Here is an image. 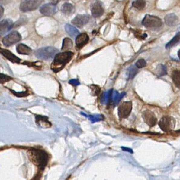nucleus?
Instances as JSON below:
<instances>
[{"label":"nucleus","mask_w":180,"mask_h":180,"mask_svg":"<svg viewBox=\"0 0 180 180\" xmlns=\"http://www.w3.org/2000/svg\"><path fill=\"white\" fill-rule=\"evenodd\" d=\"M137 73V70L134 66H131L129 69V78L133 79Z\"/></svg>","instance_id":"obj_29"},{"label":"nucleus","mask_w":180,"mask_h":180,"mask_svg":"<svg viewBox=\"0 0 180 180\" xmlns=\"http://www.w3.org/2000/svg\"><path fill=\"white\" fill-rule=\"evenodd\" d=\"M82 115H85L86 117L88 118L90 120L92 123H95L96 122H99L100 120H103L104 119V116L102 115L98 114V115H87L85 113H81Z\"/></svg>","instance_id":"obj_26"},{"label":"nucleus","mask_w":180,"mask_h":180,"mask_svg":"<svg viewBox=\"0 0 180 180\" xmlns=\"http://www.w3.org/2000/svg\"><path fill=\"white\" fill-rule=\"evenodd\" d=\"M59 0H50V2L52 4H54V5H56L58 4V2H59Z\"/></svg>","instance_id":"obj_36"},{"label":"nucleus","mask_w":180,"mask_h":180,"mask_svg":"<svg viewBox=\"0 0 180 180\" xmlns=\"http://www.w3.org/2000/svg\"><path fill=\"white\" fill-rule=\"evenodd\" d=\"M178 57H179V58H180V50L178 51Z\"/></svg>","instance_id":"obj_38"},{"label":"nucleus","mask_w":180,"mask_h":180,"mask_svg":"<svg viewBox=\"0 0 180 180\" xmlns=\"http://www.w3.org/2000/svg\"><path fill=\"white\" fill-rule=\"evenodd\" d=\"M146 65H147V63L144 59H140L136 63V66L139 69L143 68Z\"/></svg>","instance_id":"obj_30"},{"label":"nucleus","mask_w":180,"mask_h":180,"mask_svg":"<svg viewBox=\"0 0 180 180\" xmlns=\"http://www.w3.org/2000/svg\"><path fill=\"white\" fill-rule=\"evenodd\" d=\"M0 79H1L0 80H1V84H4L5 82H7V81H9L10 80H12V78L11 77L8 76H7L5 74H0Z\"/></svg>","instance_id":"obj_32"},{"label":"nucleus","mask_w":180,"mask_h":180,"mask_svg":"<svg viewBox=\"0 0 180 180\" xmlns=\"http://www.w3.org/2000/svg\"><path fill=\"white\" fill-rule=\"evenodd\" d=\"M175 119L169 116H164L161 118L159 122V126L161 129L164 132H169L175 127Z\"/></svg>","instance_id":"obj_6"},{"label":"nucleus","mask_w":180,"mask_h":180,"mask_svg":"<svg viewBox=\"0 0 180 180\" xmlns=\"http://www.w3.org/2000/svg\"><path fill=\"white\" fill-rule=\"evenodd\" d=\"M125 95H126V92H124L120 94L119 93L118 91L113 90L111 93V102L113 103L115 105L118 104Z\"/></svg>","instance_id":"obj_19"},{"label":"nucleus","mask_w":180,"mask_h":180,"mask_svg":"<svg viewBox=\"0 0 180 180\" xmlns=\"http://www.w3.org/2000/svg\"><path fill=\"white\" fill-rule=\"evenodd\" d=\"M146 4V2L145 0H135L132 3L133 7L139 10H143L145 7Z\"/></svg>","instance_id":"obj_28"},{"label":"nucleus","mask_w":180,"mask_h":180,"mask_svg":"<svg viewBox=\"0 0 180 180\" xmlns=\"http://www.w3.org/2000/svg\"><path fill=\"white\" fill-rule=\"evenodd\" d=\"M89 40V36L86 33H83L77 36L76 38V46L78 49L83 47Z\"/></svg>","instance_id":"obj_13"},{"label":"nucleus","mask_w":180,"mask_h":180,"mask_svg":"<svg viewBox=\"0 0 180 180\" xmlns=\"http://www.w3.org/2000/svg\"><path fill=\"white\" fill-rule=\"evenodd\" d=\"M62 11L65 15L67 16H70L75 13V9L73 5H72L71 4L68 2H65L62 6Z\"/></svg>","instance_id":"obj_18"},{"label":"nucleus","mask_w":180,"mask_h":180,"mask_svg":"<svg viewBox=\"0 0 180 180\" xmlns=\"http://www.w3.org/2000/svg\"><path fill=\"white\" fill-rule=\"evenodd\" d=\"M91 13L92 15L95 17H99L104 13V7L102 2L99 0H94L91 4Z\"/></svg>","instance_id":"obj_8"},{"label":"nucleus","mask_w":180,"mask_h":180,"mask_svg":"<svg viewBox=\"0 0 180 180\" xmlns=\"http://www.w3.org/2000/svg\"><path fill=\"white\" fill-rule=\"evenodd\" d=\"M28 156L31 161L40 170H43L49 161V155L42 149H32L28 151Z\"/></svg>","instance_id":"obj_1"},{"label":"nucleus","mask_w":180,"mask_h":180,"mask_svg":"<svg viewBox=\"0 0 180 180\" xmlns=\"http://www.w3.org/2000/svg\"><path fill=\"white\" fill-rule=\"evenodd\" d=\"M73 56L72 51H66L56 54L51 64V69L55 73H58L63 69L65 65L70 61Z\"/></svg>","instance_id":"obj_2"},{"label":"nucleus","mask_w":180,"mask_h":180,"mask_svg":"<svg viewBox=\"0 0 180 180\" xmlns=\"http://www.w3.org/2000/svg\"><path fill=\"white\" fill-rule=\"evenodd\" d=\"M65 1H68V0H65Z\"/></svg>","instance_id":"obj_39"},{"label":"nucleus","mask_w":180,"mask_h":180,"mask_svg":"<svg viewBox=\"0 0 180 180\" xmlns=\"http://www.w3.org/2000/svg\"><path fill=\"white\" fill-rule=\"evenodd\" d=\"M10 91H12V92H13L14 94H15L16 96L18 97H25L27 95H28V92L26 91L25 92H17L14 90H10Z\"/></svg>","instance_id":"obj_33"},{"label":"nucleus","mask_w":180,"mask_h":180,"mask_svg":"<svg viewBox=\"0 0 180 180\" xmlns=\"http://www.w3.org/2000/svg\"><path fill=\"white\" fill-rule=\"evenodd\" d=\"M164 20H165V22H166V25H168L169 26H171V27L177 25V24L178 22V17L173 14H170L167 15L165 17Z\"/></svg>","instance_id":"obj_16"},{"label":"nucleus","mask_w":180,"mask_h":180,"mask_svg":"<svg viewBox=\"0 0 180 180\" xmlns=\"http://www.w3.org/2000/svg\"><path fill=\"white\" fill-rule=\"evenodd\" d=\"M73 47V42L72 40L68 38H66L63 40V44L62 47V50L63 51H68L72 49Z\"/></svg>","instance_id":"obj_25"},{"label":"nucleus","mask_w":180,"mask_h":180,"mask_svg":"<svg viewBox=\"0 0 180 180\" xmlns=\"http://www.w3.org/2000/svg\"><path fill=\"white\" fill-rule=\"evenodd\" d=\"M0 51L1 54L11 62L14 63H19L20 62V59L16 56L15 54H14L12 53H11L10 51L4 49H1Z\"/></svg>","instance_id":"obj_15"},{"label":"nucleus","mask_w":180,"mask_h":180,"mask_svg":"<svg viewBox=\"0 0 180 180\" xmlns=\"http://www.w3.org/2000/svg\"><path fill=\"white\" fill-rule=\"evenodd\" d=\"M13 27L12 21L10 20H4L1 21L0 29L1 35H4L7 32H9Z\"/></svg>","instance_id":"obj_14"},{"label":"nucleus","mask_w":180,"mask_h":180,"mask_svg":"<svg viewBox=\"0 0 180 180\" xmlns=\"http://www.w3.org/2000/svg\"><path fill=\"white\" fill-rule=\"evenodd\" d=\"M113 90L104 92L100 97V102L103 104H108L111 102V97Z\"/></svg>","instance_id":"obj_20"},{"label":"nucleus","mask_w":180,"mask_h":180,"mask_svg":"<svg viewBox=\"0 0 180 180\" xmlns=\"http://www.w3.org/2000/svg\"><path fill=\"white\" fill-rule=\"evenodd\" d=\"M167 73L166 67L162 64H159L156 69V74L159 77L166 75Z\"/></svg>","instance_id":"obj_27"},{"label":"nucleus","mask_w":180,"mask_h":180,"mask_svg":"<svg viewBox=\"0 0 180 180\" xmlns=\"http://www.w3.org/2000/svg\"><path fill=\"white\" fill-rule=\"evenodd\" d=\"M172 79L175 85L180 89V71L175 70L172 73Z\"/></svg>","instance_id":"obj_24"},{"label":"nucleus","mask_w":180,"mask_h":180,"mask_svg":"<svg viewBox=\"0 0 180 180\" xmlns=\"http://www.w3.org/2000/svg\"><path fill=\"white\" fill-rule=\"evenodd\" d=\"M143 118L144 122L150 126H153L157 122V118L151 111L146 110L143 113Z\"/></svg>","instance_id":"obj_12"},{"label":"nucleus","mask_w":180,"mask_h":180,"mask_svg":"<svg viewBox=\"0 0 180 180\" xmlns=\"http://www.w3.org/2000/svg\"><path fill=\"white\" fill-rule=\"evenodd\" d=\"M65 28L66 32L72 38L77 37V36L79 35V30H78L77 28H76L75 26L71 25L66 24L65 26Z\"/></svg>","instance_id":"obj_23"},{"label":"nucleus","mask_w":180,"mask_h":180,"mask_svg":"<svg viewBox=\"0 0 180 180\" xmlns=\"http://www.w3.org/2000/svg\"><path fill=\"white\" fill-rule=\"evenodd\" d=\"M21 39V36L20 34L17 31H13L2 39V43L5 46L8 47L18 42Z\"/></svg>","instance_id":"obj_7"},{"label":"nucleus","mask_w":180,"mask_h":180,"mask_svg":"<svg viewBox=\"0 0 180 180\" xmlns=\"http://www.w3.org/2000/svg\"><path fill=\"white\" fill-rule=\"evenodd\" d=\"M179 43H180V32L177 33L175 36L166 45V48L167 49H169L176 46Z\"/></svg>","instance_id":"obj_22"},{"label":"nucleus","mask_w":180,"mask_h":180,"mask_svg":"<svg viewBox=\"0 0 180 180\" xmlns=\"http://www.w3.org/2000/svg\"><path fill=\"white\" fill-rule=\"evenodd\" d=\"M57 11V7L55 6V5L52 3L45 4L43 5L40 8V13L45 16H52L56 14Z\"/></svg>","instance_id":"obj_10"},{"label":"nucleus","mask_w":180,"mask_h":180,"mask_svg":"<svg viewBox=\"0 0 180 180\" xmlns=\"http://www.w3.org/2000/svg\"><path fill=\"white\" fill-rule=\"evenodd\" d=\"M35 118H36V122L39 126H40L41 127H43V126H44V128L50 127L51 124L48 121V118L47 116L37 115Z\"/></svg>","instance_id":"obj_17"},{"label":"nucleus","mask_w":180,"mask_h":180,"mask_svg":"<svg viewBox=\"0 0 180 180\" xmlns=\"http://www.w3.org/2000/svg\"><path fill=\"white\" fill-rule=\"evenodd\" d=\"M132 110L131 102H124L121 104L118 108V115L120 118H127Z\"/></svg>","instance_id":"obj_9"},{"label":"nucleus","mask_w":180,"mask_h":180,"mask_svg":"<svg viewBox=\"0 0 180 180\" xmlns=\"http://www.w3.org/2000/svg\"><path fill=\"white\" fill-rule=\"evenodd\" d=\"M89 20L90 18L87 15H78L72 20V23L79 28H82L89 22Z\"/></svg>","instance_id":"obj_11"},{"label":"nucleus","mask_w":180,"mask_h":180,"mask_svg":"<svg viewBox=\"0 0 180 180\" xmlns=\"http://www.w3.org/2000/svg\"><path fill=\"white\" fill-rule=\"evenodd\" d=\"M142 24L151 30H157L162 26V21L160 18L150 15H146L142 20Z\"/></svg>","instance_id":"obj_3"},{"label":"nucleus","mask_w":180,"mask_h":180,"mask_svg":"<svg viewBox=\"0 0 180 180\" xmlns=\"http://www.w3.org/2000/svg\"><path fill=\"white\" fill-rule=\"evenodd\" d=\"M59 51L56 48L53 47L42 48L35 51V56L42 60H49L56 56Z\"/></svg>","instance_id":"obj_4"},{"label":"nucleus","mask_w":180,"mask_h":180,"mask_svg":"<svg viewBox=\"0 0 180 180\" xmlns=\"http://www.w3.org/2000/svg\"><path fill=\"white\" fill-rule=\"evenodd\" d=\"M121 149L124 151H128L130 153H133V151L132 150V149H131L130 148H127V147H121Z\"/></svg>","instance_id":"obj_35"},{"label":"nucleus","mask_w":180,"mask_h":180,"mask_svg":"<svg viewBox=\"0 0 180 180\" xmlns=\"http://www.w3.org/2000/svg\"><path fill=\"white\" fill-rule=\"evenodd\" d=\"M43 0H25L22 2L20 4V10L22 12H27L37 10Z\"/></svg>","instance_id":"obj_5"},{"label":"nucleus","mask_w":180,"mask_h":180,"mask_svg":"<svg viewBox=\"0 0 180 180\" xmlns=\"http://www.w3.org/2000/svg\"><path fill=\"white\" fill-rule=\"evenodd\" d=\"M90 87H91V90L92 92V94L93 95H98L100 93V88L98 86L95 85H91Z\"/></svg>","instance_id":"obj_31"},{"label":"nucleus","mask_w":180,"mask_h":180,"mask_svg":"<svg viewBox=\"0 0 180 180\" xmlns=\"http://www.w3.org/2000/svg\"><path fill=\"white\" fill-rule=\"evenodd\" d=\"M17 51L19 54L24 55H29L32 52V50L30 48L23 43L19 44L17 46Z\"/></svg>","instance_id":"obj_21"},{"label":"nucleus","mask_w":180,"mask_h":180,"mask_svg":"<svg viewBox=\"0 0 180 180\" xmlns=\"http://www.w3.org/2000/svg\"><path fill=\"white\" fill-rule=\"evenodd\" d=\"M69 84L74 85V86H77L80 84V82L78 79H72V80H69Z\"/></svg>","instance_id":"obj_34"},{"label":"nucleus","mask_w":180,"mask_h":180,"mask_svg":"<svg viewBox=\"0 0 180 180\" xmlns=\"http://www.w3.org/2000/svg\"><path fill=\"white\" fill-rule=\"evenodd\" d=\"M2 12H4V9H3L2 7L1 6V17L2 15Z\"/></svg>","instance_id":"obj_37"}]
</instances>
